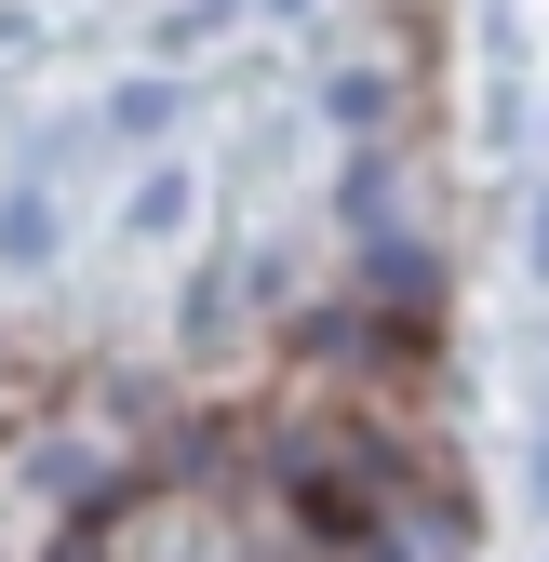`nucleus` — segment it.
<instances>
[{
  "label": "nucleus",
  "instance_id": "obj_1",
  "mask_svg": "<svg viewBox=\"0 0 549 562\" xmlns=\"http://www.w3.org/2000/svg\"><path fill=\"white\" fill-rule=\"evenodd\" d=\"M67 562H242V522L201 509V496H148V509H121L94 549H67Z\"/></svg>",
  "mask_w": 549,
  "mask_h": 562
}]
</instances>
